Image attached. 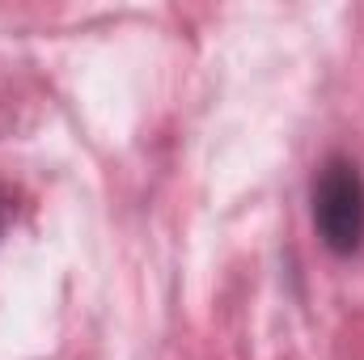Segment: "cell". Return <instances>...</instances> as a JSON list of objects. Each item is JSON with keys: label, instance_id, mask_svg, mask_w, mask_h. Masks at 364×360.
Instances as JSON below:
<instances>
[{"label": "cell", "instance_id": "1", "mask_svg": "<svg viewBox=\"0 0 364 360\" xmlns=\"http://www.w3.org/2000/svg\"><path fill=\"white\" fill-rule=\"evenodd\" d=\"M309 216L318 242L348 259L364 246V174L348 153H331L309 182Z\"/></svg>", "mask_w": 364, "mask_h": 360}, {"label": "cell", "instance_id": "2", "mask_svg": "<svg viewBox=\"0 0 364 360\" xmlns=\"http://www.w3.org/2000/svg\"><path fill=\"white\" fill-rule=\"evenodd\" d=\"M9 212H13V199H9V191L0 186V233H4V225H9Z\"/></svg>", "mask_w": 364, "mask_h": 360}]
</instances>
